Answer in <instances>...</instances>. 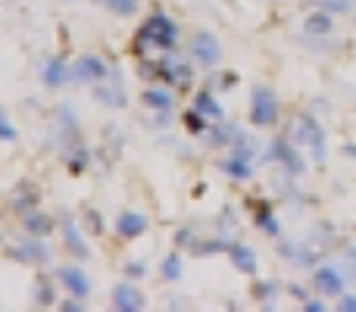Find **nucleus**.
<instances>
[{"label":"nucleus","instance_id":"5701e85b","mask_svg":"<svg viewBox=\"0 0 356 312\" xmlns=\"http://www.w3.org/2000/svg\"><path fill=\"white\" fill-rule=\"evenodd\" d=\"M350 0H322V10H328V13H347L350 10Z\"/></svg>","mask_w":356,"mask_h":312},{"label":"nucleus","instance_id":"393cba45","mask_svg":"<svg viewBox=\"0 0 356 312\" xmlns=\"http://www.w3.org/2000/svg\"><path fill=\"white\" fill-rule=\"evenodd\" d=\"M347 265H350V272L356 275V247H350V250H347Z\"/></svg>","mask_w":356,"mask_h":312},{"label":"nucleus","instance_id":"39448f33","mask_svg":"<svg viewBox=\"0 0 356 312\" xmlns=\"http://www.w3.org/2000/svg\"><path fill=\"white\" fill-rule=\"evenodd\" d=\"M113 306L116 309H144V294L135 288V284H116L113 288Z\"/></svg>","mask_w":356,"mask_h":312},{"label":"nucleus","instance_id":"2eb2a0df","mask_svg":"<svg viewBox=\"0 0 356 312\" xmlns=\"http://www.w3.org/2000/svg\"><path fill=\"white\" fill-rule=\"evenodd\" d=\"M163 72H166V75H178V79H181V85H188V81H191V69L184 66L181 60H175V56H169V60L163 63Z\"/></svg>","mask_w":356,"mask_h":312},{"label":"nucleus","instance_id":"dca6fc26","mask_svg":"<svg viewBox=\"0 0 356 312\" xmlns=\"http://www.w3.org/2000/svg\"><path fill=\"white\" fill-rule=\"evenodd\" d=\"M272 150H275V156L282 159V163H288V165H291V172H300V169H303V159H297V156H294V150H291L288 144H275Z\"/></svg>","mask_w":356,"mask_h":312},{"label":"nucleus","instance_id":"7ed1b4c3","mask_svg":"<svg viewBox=\"0 0 356 312\" xmlns=\"http://www.w3.org/2000/svg\"><path fill=\"white\" fill-rule=\"evenodd\" d=\"M72 75H75V81H104L106 79V66H104L100 56L88 54V56H79V60H75Z\"/></svg>","mask_w":356,"mask_h":312},{"label":"nucleus","instance_id":"f3484780","mask_svg":"<svg viewBox=\"0 0 356 312\" xmlns=\"http://www.w3.org/2000/svg\"><path fill=\"white\" fill-rule=\"evenodd\" d=\"M97 97L104 100L106 106H125V94H122V91H116V88L100 85V88H97Z\"/></svg>","mask_w":356,"mask_h":312},{"label":"nucleus","instance_id":"4be33fe9","mask_svg":"<svg viewBox=\"0 0 356 312\" xmlns=\"http://www.w3.org/2000/svg\"><path fill=\"white\" fill-rule=\"evenodd\" d=\"M100 3H104L106 10L119 13V16H129V13L135 10V0H100Z\"/></svg>","mask_w":356,"mask_h":312},{"label":"nucleus","instance_id":"1a4fd4ad","mask_svg":"<svg viewBox=\"0 0 356 312\" xmlns=\"http://www.w3.org/2000/svg\"><path fill=\"white\" fill-rule=\"evenodd\" d=\"M60 278H63V284H66L69 290H72L75 297H88V290H91V284H88V278H85V272H79V269H63L60 272Z\"/></svg>","mask_w":356,"mask_h":312},{"label":"nucleus","instance_id":"f8f14e48","mask_svg":"<svg viewBox=\"0 0 356 312\" xmlns=\"http://www.w3.org/2000/svg\"><path fill=\"white\" fill-rule=\"evenodd\" d=\"M16 259H25V263H47V247L44 244H29V247H16Z\"/></svg>","mask_w":356,"mask_h":312},{"label":"nucleus","instance_id":"cd10ccee","mask_svg":"<svg viewBox=\"0 0 356 312\" xmlns=\"http://www.w3.org/2000/svg\"><path fill=\"white\" fill-rule=\"evenodd\" d=\"M341 309H356V297H344V300H341Z\"/></svg>","mask_w":356,"mask_h":312},{"label":"nucleus","instance_id":"aec40b11","mask_svg":"<svg viewBox=\"0 0 356 312\" xmlns=\"http://www.w3.org/2000/svg\"><path fill=\"white\" fill-rule=\"evenodd\" d=\"M144 100H147V106H154V110H169V106H172V97H169L166 91H147Z\"/></svg>","mask_w":356,"mask_h":312},{"label":"nucleus","instance_id":"f03ea898","mask_svg":"<svg viewBox=\"0 0 356 312\" xmlns=\"http://www.w3.org/2000/svg\"><path fill=\"white\" fill-rule=\"evenodd\" d=\"M278 119V104L275 94L269 88H257L253 91V104H250V122L253 125H275Z\"/></svg>","mask_w":356,"mask_h":312},{"label":"nucleus","instance_id":"c756f323","mask_svg":"<svg viewBox=\"0 0 356 312\" xmlns=\"http://www.w3.org/2000/svg\"><path fill=\"white\" fill-rule=\"evenodd\" d=\"M307 309H309V312H319V309H322V303H316V300H309V303H307Z\"/></svg>","mask_w":356,"mask_h":312},{"label":"nucleus","instance_id":"f257e3e1","mask_svg":"<svg viewBox=\"0 0 356 312\" xmlns=\"http://www.w3.org/2000/svg\"><path fill=\"white\" fill-rule=\"evenodd\" d=\"M141 38H150V47H172L178 38V25L169 16L156 13V16H150L147 22H144Z\"/></svg>","mask_w":356,"mask_h":312},{"label":"nucleus","instance_id":"ddd939ff","mask_svg":"<svg viewBox=\"0 0 356 312\" xmlns=\"http://www.w3.org/2000/svg\"><path fill=\"white\" fill-rule=\"evenodd\" d=\"M328 28H332V16H328L325 10L307 19V31H309V35H325Z\"/></svg>","mask_w":356,"mask_h":312},{"label":"nucleus","instance_id":"4468645a","mask_svg":"<svg viewBox=\"0 0 356 312\" xmlns=\"http://www.w3.org/2000/svg\"><path fill=\"white\" fill-rule=\"evenodd\" d=\"M35 303H38V306H50V303H54V284H50V278H38Z\"/></svg>","mask_w":356,"mask_h":312},{"label":"nucleus","instance_id":"412c9836","mask_svg":"<svg viewBox=\"0 0 356 312\" xmlns=\"http://www.w3.org/2000/svg\"><path fill=\"white\" fill-rule=\"evenodd\" d=\"M25 228L31 234H47L50 231V219L47 215H25Z\"/></svg>","mask_w":356,"mask_h":312},{"label":"nucleus","instance_id":"0eeeda50","mask_svg":"<svg viewBox=\"0 0 356 312\" xmlns=\"http://www.w3.org/2000/svg\"><path fill=\"white\" fill-rule=\"evenodd\" d=\"M144 228H147V219L141 213H122L116 222V231L122 238H138V234H144Z\"/></svg>","mask_w":356,"mask_h":312},{"label":"nucleus","instance_id":"6ab92c4d","mask_svg":"<svg viewBox=\"0 0 356 312\" xmlns=\"http://www.w3.org/2000/svg\"><path fill=\"white\" fill-rule=\"evenodd\" d=\"M197 113H203V116H209V119L222 116V110L216 106V100L209 97V94H200V97H197Z\"/></svg>","mask_w":356,"mask_h":312},{"label":"nucleus","instance_id":"6e6552de","mask_svg":"<svg viewBox=\"0 0 356 312\" xmlns=\"http://www.w3.org/2000/svg\"><path fill=\"white\" fill-rule=\"evenodd\" d=\"M69 75H72V72H69V69H66V63H63V60H56V56H54V60H47V63H44V69H41V79H44V85H50V88L63 85V81H66Z\"/></svg>","mask_w":356,"mask_h":312},{"label":"nucleus","instance_id":"423d86ee","mask_svg":"<svg viewBox=\"0 0 356 312\" xmlns=\"http://www.w3.org/2000/svg\"><path fill=\"white\" fill-rule=\"evenodd\" d=\"M316 288L325 297H338L344 290V278H341L338 269H319L316 272Z\"/></svg>","mask_w":356,"mask_h":312},{"label":"nucleus","instance_id":"c85d7f7f","mask_svg":"<svg viewBox=\"0 0 356 312\" xmlns=\"http://www.w3.org/2000/svg\"><path fill=\"white\" fill-rule=\"evenodd\" d=\"M63 309H66V312H72V309H81V303H75V300H66V303H63Z\"/></svg>","mask_w":356,"mask_h":312},{"label":"nucleus","instance_id":"9d476101","mask_svg":"<svg viewBox=\"0 0 356 312\" xmlns=\"http://www.w3.org/2000/svg\"><path fill=\"white\" fill-rule=\"evenodd\" d=\"M228 256H232V263L238 265L244 275H253V272H257V256H253V250H247V247H241V244L228 247Z\"/></svg>","mask_w":356,"mask_h":312},{"label":"nucleus","instance_id":"20e7f679","mask_svg":"<svg viewBox=\"0 0 356 312\" xmlns=\"http://www.w3.org/2000/svg\"><path fill=\"white\" fill-rule=\"evenodd\" d=\"M191 54H194L197 63L213 66V63L219 60V41H216L209 31H200V35H194V41H191Z\"/></svg>","mask_w":356,"mask_h":312},{"label":"nucleus","instance_id":"9b49d317","mask_svg":"<svg viewBox=\"0 0 356 312\" xmlns=\"http://www.w3.org/2000/svg\"><path fill=\"white\" fill-rule=\"evenodd\" d=\"M63 234H66V247H69V250H75V256L85 259V256H88V244H85V238H81L79 225H72V222H69Z\"/></svg>","mask_w":356,"mask_h":312},{"label":"nucleus","instance_id":"bb28decb","mask_svg":"<svg viewBox=\"0 0 356 312\" xmlns=\"http://www.w3.org/2000/svg\"><path fill=\"white\" fill-rule=\"evenodd\" d=\"M188 125H191V131H203V119H200V122H197L194 116H188Z\"/></svg>","mask_w":356,"mask_h":312},{"label":"nucleus","instance_id":"b1692460","mask_svg":"<svg viewBox=\"0 0 356 312\" xmlns=\"http://www.w3.org/2000/svg\"><path fill=\"white\" fill-rule=\"evenodd\" d=\"M141 272H144V265H141V263H129V265H125V275H131V278H138Z\"/></svg>","mask_w":356,"mask_h":312},{"label":"nucleus","instance_id":"a878e982","mask_svg":"<svg viewBox=\"0 0 356 312\" xmlns=\"http://www.w3.org/2000/svg\"><path fill=\"white\" fill-rule=\"evenodd\" d=\"M3 138H6V141H13V138H16V131H13L10 119H3Z\"/></svg>","mask_w":356,"mask_h":312},{"label":"nucleus","instance_id":"a211bd4d","mask_svg":"<svg viewBox=\"0 0 356 312\" xmlns=\"http://www.w3.org/2000/svg\"><path fill=\"white\" fill-rule=\"evenodd\" d=\"M178 275H181V259H178L175 253H169V256L163 259V278H166V281H178Z\"/></svg>","mask_w":356,"mask_h":312}]
</instances>
